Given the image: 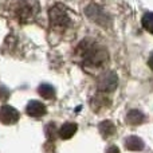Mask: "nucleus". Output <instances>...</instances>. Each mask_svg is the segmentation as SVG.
Segmentation results:
<instances>
[{
	"instance_id": "ddd939ff",
	"label": "nucleus",
	"mask_w": 153,
	"mask_h": 153,
	"mask_svg": "<svg viewBox=\"0 0 153 153\" xmlns=\"http://www.w3.org/2000/svg\"><path fill=\"white\" fill-rule=\"evenodd\" d=\"M106 153H120V149L116 145H110L108 148V151H106Z\"/></svg>"
},
{
	"instance_id": "39448f33",
	"label": "nucleus",
	"mask_w": 153,
	"mask_h": 153,
	"mask_svg": "<svg viewBox=\"0 0 153 153\" xmlns=\"http://www.w3.org/2000/svg\"><path fill=\"white\" fill-rule=\"evenodd\" d=\"M19 120V111L10 105H3L0 108V122L5 125H12Z\"/></svg>"
},
{
	"instance_id": "9b49d317",
	"label": "nucleus",
	"mask_w": 153,
	"mask_h": 153,
	"mask_svg": "<svg viewBox=\"0 0 153 153\" xmlns=\"http://www.w3.org/2000/svg\"><path fill=\"white\" fill-rule=\"evenodd\" d=\"M38 93H39L43 98H47V100H53V98L55 97V89L48 83L40 85V86L38 87Z\"/></svg>"
},
{
	"instance_id": "f257e3e1",
	"label": "nucleus",
	"mask_w": 153,
	"mask_h": 153,
	"mask_svg": "<svg viewBox=\"0 0 153 153\" xmlns=\"http://www.w3.org/2000/svg\"><path fill=\"white\" fill-rule=\"evenodd\" d=\"M75 59L87 73H95L109 63V53L97 40L86 38L76 46Z\"/></svg>"
},
{
	"instance_id": "f03ea898",
	"label": "nucleus",
	"mask_w": 153,
	"mask_h": 153,
	"mask_svg": "<svg viewBox=\"0 0 153 153\" xmlns=\"http://www.w3.org/2000/svg\"><path fill=\"white\" fill-rule=\"evenodd\" d=\"M11 13L19 23H30L39 13V3L36 0H12Z\"/></svg>"
},
{
	"instance_id": "1a4fd4ad",
	"label": "nucleus",
	"mask_w": 153,
	"mask_h": 153,
	"mask_svg": "<svg viewBox=\"0 0 153 153\" xmlns=\"http://www.w3.org/2000/svg\"><path fill=\"white\" fill-rule=\"evenodd\" d=\"M126 121L130 125H140L145 121V116L140 110H130L126 116Z\"/></svg>"
},
{
	"instance_id": "6e6552de",
	"label": "nucleus",
	"mask_w": 153,
	"mask_h": 153,
	"mask_svg": "<svg viewBox=\"0 0 153 153\" xmlns=\"http://www.w3.org/2000/svg\"><path fill=\"white\" fill-rule=\"evenodd\" d=\"M125 146L129 151H143L144 149V141L137 136H130L125 140Z\"/></svg>"
},
{
	"instance_id": "4468645a",
	"label": "nucleus",
	"mask_w": 153,
	"mask_h": 153,
	"mask_svg": "<svg viewBox=\"0 0 153 153\" xmlns=\"http://www.w3.org/2000/svg\"><path fill=\"white\" fill-rule=\"evenodd\" d=\"M148 65H149V67L153 70V54L151 56H149V59H148Z\"/></svg>"
},
{
	"instance_id": "20e7f679",
	"label": "nucleus",
	"mask_w": 153,
	"mask_h": 153,
	"mask_svg": "<svg viewBox=\"0 0 153 153\" xmlns=\"http://www.w3.org/2000/svg\"><path fill=\"white\" fill-rule=\"evenodd\" d=\"M118 85V76L114 71H105L102 73L98 79V91L109 94L111 93Z\"/></svg>"
},
{
	"instance_id": "0eeeda50",
	"label": "nucleus",
	"mask_w": 153,
	"mask_h": 153,
	"mask_svg": "<svg viewBox=\"0 0 153 153\" xmlns=\"http://www.w3.org/2000/svg\"><path fill=\"white\" fill-rule=\"evenodd\" d=\"M76 129H78L76 124H74V122H66V124H63L61 126L58 134L61 136V138H63V140H69V138H71L76 133Z\"/></svg>"
},
{
	"instance_id": "423d86ee",
	"label": "nucleus",
	"mask_w": 153,
	"mask_h": 153,
	"mask_svg": "<svg viewBox=\"0 0 153 153\" xmlns=\"http://www.w3.org/2000/svg\"><path fill=\"white\" fill-rule=\"evenodd\" d=\"M26 113L31 117H43L46 114V106L39 101H30L26 106Z\"/></svg>"
},
{
	"instance_id": "7ed1b4c3",
	"label": "nucleus",
	"mask_w": 153,
	"mask_h": 153,
	"mask_svg": "<svg viewBox=\"0 0 153 153\" xmlns=\"http://www.w3.org/2000/svg\"><path fill=\"white\" fill-rule=\"evenodd\" d=\"M48 20L53 28L65 30L70 24V15L63 4H55L48 10Z\"/></svg>"
},
{
	"instance_id": "f8f14e48",
	"label": "nucleus",
	"mask_w": 153,
	"mask_h": 153,
	"mask_svg": "<svg viewBox=\"0 0 153 153\" xmlns=\"http://www.w3.org/2000/svg\"><path fill=\"white\" fill-rule=\"evenodd\" d=\"M141 23H143V27L148 32L153 34V12H145L141 19Z\"/></svg>"
},
{
	"instance_id": "9d476101",
	"label": "nucleus",
	"mask_w": 153,
	"mask_h": 153,
	"mask_svg": "<svg viewBox=\"0 0 153 153\" xmlns=\"http://www.w3.org/2000/svg\"><path fill=\"white\" fill-rule=\"evenodd\" d=\"M100 132L101 134L103 136V138H109L114 134L116 132V128H114V124L111 121H103L100 124Z\"/></svg>"
}]
</instances>
